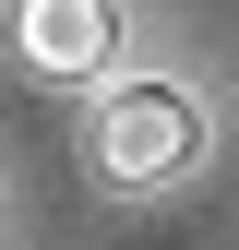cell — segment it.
<instances>
[{
    "instance_id": "cell-2",
    "label": "cell",
    "mask_w": 239,
    "mask_h": 250,
    "mask_svg": "<svg viewBox=\"0 0 239 250\" xmlns=\"http://www.w3.org/2000/svg\"><path fill=\"white\" fill-rule=\"evenodd\" d=\"M12 48L36 83H108L120 72V0H12Z\"/></svg>"
},
{
    "instance_id": "cell-1",
    "label": "cell",
    "mask_w": 239,
    "mask_h": 250,
    "mask_svg": "<svg viewBox=\"0 0 239 250\" xmlns=\"http://www.w3.org/2000/svg\"><path fill=\"white\" fill-rule=\"evenodd\" d=\"M203 143H215V119H203L191 83H167V72L96 83V131H84V155L108 167V191H167L179 167H203Z\"/></svg>"
}]
</instances>
